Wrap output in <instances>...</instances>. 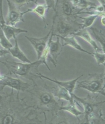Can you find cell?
<instances>
[{"label": "cell", "instance_id": "obj_9", "mask_svg": "<svg viewBox=\"0 0 105 124\" xmlns=\"http://www.w3.org/2000/svg\"><path fill=\"white\" fill-rule=\"evenodd\" d=\"M0 84L3 85L4 88L6 86L16 89L19 92H28L31 84L25 82L19 78H14L4 76V78L0 81Z\"/></svg>", "mask_w": 105, "mask_h": 124}, {"label": "cell", "instance_id": "obj_2", "mask_svg": "<svg viewBox=\"0 0 105 124\" xmlns=\"http://www.w3.org/2000/svg\"><path fill=\"white\" fill-rule=\"evenodd\" d=\"M5 65L10 72L16 75L29 79L35 82L33 78L36 77V75L32 73L33 70H37L39 66L43 64L42 61L39 59L37 61L31 63H19L14 61H7L6 62L0 61Z\"/></svg>", "mask_w": 105, "mask_h": 124}, {"label": "cell", "instance_id": "obj_1", "mask_svg": "<svg viewBox=\"0 0 105 124\" xmlns=\"http://www.w3.org/2000/svg\"><path fill=\"white\" fill-rule=\"evenodd\" d=\"M35 85L32 89L28 90L32 98L36 102V109H39L44 111H52L53 112L59 110L60 106L56 101V98L52 93L49 86L45 83L43 87H40L34 82Z\"/></svg>", "mask_w": 105, "mask_h": 124}, {"label": "cell", "instance_id": "obj_31", "mask_svg": "<svg viewBox=\"0 0 105 124\" xmlns=\"http://www.w3.org/2000/svg\"><path fill=\"white\" fill-rule=\"evenodd\" d=\"M0 27H1V24H0Z\"/></svg>", "mask_w": 105, "mask_h": 124}, {"label": "cell", "instance_id": "obj_26", "mask_svg": "<svg viewBox=\"0 0 105 124\" xmlns=\"http://www.w3.org/2000/svg\"><path fill=\"white\" fill-rule=\"evenodd\" d=\"M9 53V52L8 50H6V49L0 50V57L5 56L6 54Z\"/></svg>", "mask_w": 105, "mask_h": 124}, {"label": "cell", "instance_id": "obj_21", "mask_svg": "<svg viewBox=\"0 0 105 124\" xmlns=\"http://www.w3.org/2000/svg\"><path fill=\"white\" fill-rule=\"evenodd\" d=\"M0 45L4 49L8 50L13 46L11 43L9 41V40L5 35L1 27H0Z\"/></svg>", "mask_w": 105, "mask_h": 124}, {"label": "cell", "instance_id": "obj_14", "mask_svg": "<svg viewBox=\"0 0 105 124\" xmlns=\"http://www.w3.org/2000/svg\"><path fill=\"white\" fill-rule=\"evenodd\" d=\"M50 90L56 98L63 99L69 102L72 103L74 101V98L70 94L69 92L65 88L58 85V87H50Z\"/></svg>", "mask_w": 105, "mask_h": 124}, {"label": "cell", "instance_id": "obj_3", "mask_svg": "<svg viewBox=\"0 0 105 124\" xmlns=\"http://www.w3.org/2000/svg\"><path fill=\"white\" fill-rule=\"evenodd\" d=\"M90 78L78 82L75 89L84 88L92 93L101 94L105 96V84H104V74H89Z\"/></svg>", "mask_w": 105, "mask_h": 124}, {"label": "cell", "instance_id": "obj_23", "mask_svg": "<svg viewBox=\"0 0 105 124\" xmlns=\"http://www.w3.org/2000/svg\"><path fill=\"white\" fill-rule=\"evenodd\" d=\"M92 56L96 60L98 65L103 64L105 62V54L103 52H95L93 53Z\"/></svg>", "mask_w": 105, "mask_h": 124}, {"label": "cell", "instance_id": "obj_12", "mask_svg": "<svg viewBox=\"0 0 105 124\" xmlns=\"http://www.w3.org/2000/svg\"><path fill=\"white\" fill-rule=\"evenodd\" d=\"M53 36H59L60 39L62 40H63V45L64 46H69L72 47L73 48L75 49L76 50H78V51H80L82 52H84V53L88 54L90 55L91 56L93 55V53H92V52H88L83 48L82 46H81L79 44L77 40H76L75 36H74V35H71V36L69 35V36H67L66 37H63V36H60L58 34H54V33H53Z\"/></svg>", "mask_w": 105, "mask_h": 124}, {"label": "cell", "instance_id": "obj_10", "mask_svg": "<svg viewBox=\"0 0 105 124\" xmlns=\"http://www.w3.org/2000/svg\"><path fill=\"white\" fill-rule=\"evenodd\" d=\"M37 78H44L45 79H47L48 80H49L50 81L53 82L56 84H58L59 86H61L63 87L66 89L69 92L70 94L73 97V92L76 86V83H77L78 80L80 78L83 77L84 75H82L81 76H79L78 78H76L73 80H71L70 81H58L54 79H52L49 78V77H46V76L42 75L39 72H37L36 73Z\"/></svg>", "mask_w": 105, "mask_h": 124}, {"label": "cell", "instance_id": "obj_24", "mask_svg": "<svg viewBox=\"0 0 105 124\" xmlns=\"http://www.w3.org/2000/svg\"><path fill=\"white\" fill-rule=\"evenodd\" d=\"M11 1L19 8H20L23 6L31 2L35 3V4L37 3L36 1H35V0H11Z\"/></svg>", "mask_w": 105, "mask_h": 124}, {"label": "cell", "instance_id": "obj_13", "mask_svg": "<svg viewBox=\"0 0 105 124\" xmlns=\"http://www.w3.org/2000/svg\"><path fill=\"white\" fill-rule=\"evenodd\" d=\"M72 35L77 36L82 38L92 46L95 52H102V49L99 48L96 41L93 39L87 29H79L73 32Z\"/></svg>", "mask_w": 105, "mask_h": 124}, {"label": "cell", "instance_id": "obj_19", "mask_svg": "<svg viewBox=\"0 0 105 124\" xmlns=\"http://www.w3.org/2000/svg\"><path fill=\"white\" fill-rule=\"evenodd\" d=\"M93 34L97 41H98L102 46V50L105 54V35L102 33L101 30H99L95 28H90Z\"/></svg>", "mask_w": 105, "mask_h": 124}, {"label": "cell", "instance_id": "obj_25", "mask_svg": "<svg viewBox=\"0 0 105 124\" xmlns=\"http://www.w3.org/2000/svg\"><path fill=\"white\" fill-rule=\"evenodd\" d=\"M44 1L48 10H49L50 9H52L54 10L55 13H56L57 10L55 0H44Z\"/></svg>", "mask_w": 105, "mask_h": 124}, {"label": "cell", "instance_id": "obj_30", "mask_svg": "<svg viewBox=\"0 0 105 124\" xmlns=\"http://www.w3.org/2000/svg\"><path fill=\"white\" fill-rule=\"evenodd\" d=\"M103 65H104L105 68V62ZM104 79H105V73H104Z\"/></svg>", "mask_w": 105, "mask_h": 124}, {"label": "cell", "instance_id": "obj_17", "mask_svg": "<svg viewBox=\"0 0 105 124\" xmlns=\"http://www.w3.org/2000/svg\"><path fill=\"white\" fill-rule=\"evenodd\" d=\"M48 10L46 4H37L36 6L33 8H28L26 10L27 13L28 12H32L36 14L37 16L41 17L42 20L43 21L45 25V28H46L47 26L48 25V23H47L46 20V12Z\"/></svg>", "mask_w": 105, "mask_h": 124}, {"label": "cell", "instance_id": "obj_29", "mask_svg": "<svg viewBox=\"0 0 105 124\" xmlns=\"http://www.w3.org/2000/svg\"><path fill=\"white\" fill-rule=\"evenodd\" d=\"M59 2V0H56V10H57V7H58V5Z\"/></svg>", "mask_w": 105, "mask_h": 124}, {"label": "cell", "instance_id": "obj_20", "mask_svg": "<svg viewBox=\"0 0 105 124\" xmlns=\"http://www.w3.org/2000/svg\"><path fill=\"white\" fill-rule=\"evenodd\" d=\"M98 17L96 15H89V16L85 17L76 16V17H79L83 20V23L81 24V29H87L91 27Z\"/></svg>", "mask_w": 105, "mask_h": 124}, {"label": "cell", "instance_id": "obj_7", "mask_svg": "<svg viewBox=\"0 0 105 124\" xmlns=\"http://www.w3.org/2000/svg\"><path fill=\"white\" fill-rule=\"evenodd\" d=\"M53 33L54 27L50 35L48 41L47 43V45L48 46L49 50L48 57L49 56L51 58L50 61L53 63L55 66H56L58 57L61 53L62 50H63L64 46L61 43L60 38L59 36H56L57 39L56 41H53L52 40V37L53 36Z\"/></svg>", "mask_w": 105, "mask_h": 124}, {"label": "cell", "instance_id": "obj_11", "mask_svg": "<svg viewBox=\"0 0 105 124\" xmlns=\"http://www.w3.org/2000/svg\"><path fill=\"white\" fill-rule=\"evenodd\" d=\"M61 7V15L67 18H75L77 16V13L81 11L79 9L73 6L70 0H62Z\"/></svg>", "mask_w": 105, "mask_h": 124}, {"label": "cell", "instance_id": "obj_28", "mask_svg": "<svg viewBox=\"0 0 105 124\" xmlns=\"http://www.w3.org/2000/svg\"><path fill=\"white\" fill-rule=\"evenodd\" d=\"M101 22L103 26L105 27V16L101 17Z\"/></svg>", "mask_w": 105, "mask_h": 124}, {"label": "cell", "instance_id": "obj_8", "mask_svg": "<svg viewBox=\"0 0 105 124\" xmlns=\"http://www.w3.org/2000/svg\"><path fill=\"white\" fill-rule=\"evenodd\" d=\"M55 19V17L54 16L53 18V23H52V28L46 36L41 38L28 37L27 36H25L26 39L31 43V44L33 46V48L35 49L37 54L38 60L40 59L43 52L44 50H45V47L47 45V43H48V41L50 35L51 34L52 29H53V27H54Z\"/></svg>", "mask_w": 105, "mask_h": 124}, {"label": "cell", "instance_id": "obj_5", "mask_svg": "<svg viewBox=\"0 0 105 124\" xmlns=\"http://www.w3.org/2000/svg\"><path fill=\"white\" fill-rule=\"evenodd\" d=\"M73 98L75 100L82 103L84 108V114H85V120L86 123H89L91 119H93L94 111L101 104H104L105 101L97 102L96 99L88 94L87 97L81 98L77 97L74 94Z\"/></svg>", "mask_w": 105, "mask_h": 124}, {"label": "cell", "instance_id": "obj_6", "mask_svg": "<svg viewBox=\"0 0 105 124\" xmlns=\"http://www.w3.org/2000/svg\"><path fill=\"white\" fill-rule=\"evenodd\" d=\"M8 3V12L5 23L7 25L16 26L20 22H24L23 16L27 13L26 11L21 12L20 8L15 5L10 0H6Z\"/></svg>", "mask_w": 105, "mask_h": 124}, {"label": "cell", "instance_id": "obj_16", "mask_svg": "<svg viewBox=\"0 0 105 124\" xmlns=\"http://www.w3.org/2000/svg\"><path fill=\"white\" fill-rule=\"evenodd\" d=\"M13 39L15 40V45L8 50L9 53H10L13 57L22 61L23 63H31V61L28 59L27 57L19 47L17 36L14 37Z\"/></svg>", "mask_w": 105, "mask_h": 124}, {"label": "cell", "instance_id": "obj_18", "mask_svg": "<svg viewBox=\"0 0 105 124\" xmlns=\"http://www.w3.org/2000/svg\"><path fill=\"white\" fill-rule=\"evenodd\" d=\"M59 110H63L68 111V112L73 114V116L77 117L78 118L79 116L82 115V114H84V112H81L78 109L77 107H76L75 100L72 103L69 102V104L68 105H67L66 106H63V105H61V106H60Z\"/></svg>", "mask_w": 105, "mask_h": 124}, {"label": "cell", "instance_id": "obj_27", "mask_svg": "<svg viewBox=\"0 0 105 124\" xmlns=\"http://www.w3.org/2000/svg\"><path fill=\"white\" fill-rule=\"evenodd\" d=\"M97 1L99 3L100 5L103 7L104 11L105 12V0H97Z\"/></svg>", "mask_w": 105, "mask_h": 124}, {"label": "cell", "instance_id": "obj_4", "mask_svg": "<svg viewBox=\"0 0 105 124\" xmlns=\"http://www.w3.org/2000/svg\"><path fill=\"white\" fill-rule=\"evenodd\" d=\"M56 23V32L58 35L66 37L72 35L76 30L81 29V24L73 18L66 17L62 15L55 14Z\"/></svg>", "mask_w": 105, "mask_h": 124}, {"label": "cell", "instance_id": "obj_22", "mask_svg": "<svg viewBox=\"0 0 105 124\" xmlns=\"http://www.w3.org/2000/svg\"><path fill=\"white\" fill-rule=\"evenodd\" d=\"M97 5L90 0H79V4L78 8L82 11L85 9H92Z\"/></svg>", "mask_w": 105, "mask_h": 124}, {"label": "cell", "instance_id": "obj_15", "mask_svg": "<svg viewBox=\"0 0 105 124\" xmlns=\"http://www.w3.org/2000/svg\"><path fill=\"white\" fill-rule=\"evenodd\" d=\"M1 28L2 29L7 39L10 40L12 38L17 36L18 34L22 33H27L28 31L22 29L21 28H17L15 26H12L6 24V23L1 25Z\"/></svg>", "mask_w": 105, "mask_h": 124}]
</instances>
